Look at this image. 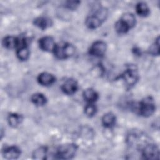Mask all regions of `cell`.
I'll use <instances>...</instances> for the list:
<instances>
[{
	"label": "cell",
	"mask_w": 160,
	"mask_h": 160,
	"mask_svg": "<svg viewBox=\"0 0 160 160\" xmlns=\"http://www.w3.org/2000/svg\"><path fill=\"white\" fill-rule=\"evenodd\" d=\"M132 107L133 109L144 117L151 116L156 109L155 102L151 96H148L144 98L138 104H135L132 105Z\"/></svg>",
	"instance_id": "1"
},
{
	"label": "cell",
	"mask_w": 160,
	"mask_h": 160,
	"mask_svg": "<svg viewBox=\"0 0 160 160\" xmlns=\"http://www.w3.org/2000/svg\"><path fill=\"white\" fill-rule=\"evenodd\" d=\"M107 15L108 12L105 8H99L94 14L89 16L86 19L85 24L89 29H96L101 25L102 22L106 19Z\"/></svg>",
	"instance_id": "2"
},
{
	"label": "cell",
	"mask_w": 160,
	"mask_h": 160,
	"mask_svg": "<svg viewBox=\"0 0 160 160\" xmlns=\"http://www.w3.org/2000/svg\"><path fill=\"white\" fill-rule=\"evenodd\" d=\"M77 146L74 144H66L59 146L54 153V158L68 159L73 158L77 151Z\"/></svg>",
	"instance_id": "3"
},
{
	"label": "cell",
	"mask_w": 160,
	"mask_h": 160,
	"mask_svg": "<svg viewBox=\"0 0 160 160\" xmlns=\"http://www.w3.org/2000/svg\"><path fill=\"white\" fill-rule=\"evenodd\" d=\"M75 48L69 43L62 42L56 44L54 50V55L56 58L61 59H67L75 53Z\"/></svg>",
	"instance_id": "4"
},
{
	"label": "cell",
	"mask_w": 160,
	"mask_h": 160,
	"mask_svg": "<svg viewBox=\"0 0 160 160\" xmlns=\"http://www.w3.org/2000/svg\"><path fill=\"white\" fill-rule=\"evenodd\" d=\"M141 154L142 158L144 159H158L159 158V148L154 144L147 143L142 148Z\"/></svg>",
	"instance_id": "5"
},
{
	"label": "cell",
	"mask_w": 160,
	"mask_h": 160,
	"mask_svg": "<svg viewBox=\"0 0 160 160\" xmlns=\"http://www.w3.org/2000/svg\"><path fill=\"white\" fill-rule=\"evenodd\" d=\"M121 78L124 80L127 86H132L136 84L139 79L138 70L134 67H130L121 74Z\"/></svg>",
	"instance_id": "6"
},
{
	"label": "cell",
	"mask_w": 160,
	"mask_h": 160,
	"mask_svg": "<svg viewBox=\"0 0 160 160\" xmlns=\"http://www.w3.org/2000/svg\"><path fill=\"white\" fill-rule=\"evenodd\" d=\"M106 44L102 41H97L94 42L89 48V54L97 57L102 56L106 51Z\"/></svg>",
	"instance_id": "7"
},
{
	"label": "cell",
	"mask_w": 160,
	"mask_h": 160,
	"mask_svg": "<svg viewBox=\"0 0 160 160\" xmlns=\"http://www.w3.org/2000/svg\"><path fill=\"white\" fill-rule=\"evenodd\" d=\"M39 48L44 51H54L56 44L54 39L51 36H44L39 40Z\"/></svg>",
	"instance_id": "8"
},
{
	"label": "cell",
	"mask_w": 160,
	"mask_h": 160,
	"mask_svg": "<svg viewBox=\"0 0 160 160\" xmlns=\"http://www.w3.org/2000/svg\"><path fill=\"white\" fill-rule=\"evenodd\" d=\"M78 84L76 80L69 78L64 81L61 86L62 91L66 94L71 95L78 90Z\"/></svg>",
	"instance_id": "9"
},
{
	"label": "cell",
	"mask_w": 160,
	"mask_h": 160,
	"mask_svg": "<svg viewBox=\"0 0 160 160\" xmlns=\"http://www.w3.org/2000/svg\"><path fill=\"white\" fill-rule=\"evenodd\" d=\"M3 156L8 159H15L19 158L21 154L20 149L16 146H12L6 148L2 151Z\"/></svg>",
	"instance_id": "10"
},
{
	"label": "cell",
	"mask_w": 160,
	"mask_h": 160,
	"mask_svg": "<svg viewBox=\"0 0 160 160\" xmlns=\"http://www.w3.org/2000/svg\"><path fill=\"white\" fill-rule=\"evenodd\" d=\"M56 81L55 77L47 72H44L39 74L38 77V81L42 86H49L53 84Z\"/></svg>",
	"instance_id": "11"
},
{
	"label": "cell",
	"mask_w": 160,
	"mask_h": 160,
	"mask_svg": "<svg viewBox=\"0 0 160 160\" xmlns=\"http://www.w3.org/2000/svg\"><path fill=\"white\" fill-rule=\"evenodd\" d=\"M34 24L41 29H46L52 24V20L46 17H38L34 20Z\"/></svg>",
	"instance_id": "12"
},
{
	"label": "cell",
	"mask_w": 160,
	"mask_h": 160,
	"mask_svg": "<svg viewBox=\"0 0 160 160\" xmlns=\"http://www.w3.org/2000/svg\"><path fill=\"white\" fill-rule=\"evenodd\" d=\"M19 43V38L8 36L5 37L2 40L3 46L8 49H14L18 48Z\"/></svg>",
	"instance_id": "13"
},
{
	"label": "cell",
	"mask_w": 160,
	"mask_h": 160,
	"mask_svg": "<svg viewBox=\"0 0 160 160\" xmlns=\"http://www.w3.org/2000/svg\"><path fill=\"white\" fill-rule=\"evenodd\" d=\"M83 97L89 103H92L98 99V94L93 89L89 88L84 91Z\"/></svg>",
	"instance_id": "14"
},
{
	"label": "cell",
	"mask_w": 160,
	"mask_h": 160,
	"mask_svg": "<svg viewBox=\"0 0 160 160\" xmlns=\"http://www.w3.org/2000/svg\"><path fill=\"white\" fill-rule=\"evenodd\" d=\"M116 122V116L112 112H108L105 114L102 118V124L107 127L110 128L114 125Z\"/></svg>",
	"instance_id": "15"
},
{
	"label": "cell",
	"mask_w": 160,
	"mask_h": 160,
	"mask_svg": "<svg viewBox=\"0 0 160 160\" xmlns=\"http://www.w3.org/2000/svg\"><path fill=\"white\" fill-rule=\"evenodd\" d=\"M130 29H131L129 26L122 19H120L115 24V29L116 32L119 34H125Z\"/></svg>",
	"instance_id": "16"
},
{
	"label": "cell",
	"mask_w": 160,
	"mask_h": 160,
	"mask_svg": "<svg viewBox=\"0 0 160 160\" xmlns=\"http://www.w3.org/2000/svg\"><path fill=\"white\" fill-rule=\"evenodd\" d=\"M136 9L137 13L139 16L142 17L147 16L150 12L148 6L145 2H141L137 4L136 6Z\"/></svg>",
	"instance_id": "17"
},
{
	"label": "cell",
	"mask_w": 160,
	"mask_h": 160,
	"mask_svg": "<svg viewBox=\"0 0 160 160\" xmlns=\"http://www.w3.org/2000/svg\"><path fill=\"white\" fill-rule=\"evenodd\" d=\"M31 101L37 106H43L46 103L47 99L44 94L41 93H35L31 96Z\"/></svg>",
	"instance_id": "18"
},
{
	"label": "cell",
	"mask_w": 160,
	"mask_h": 160,
	"mask_svg": "<svg viewBox=\"0 0 160 160\" xmlns=\"http://www.w3.org/2000/svg\"><path fill=\"white\" fill-rule=\"evenodd\" d=\"M8 122L10 126L12 127L18 126L22 120V117L16 113H12L8 116Z\"/></svg>",
	"instance_id": "19"
},
{
	"label": "cell",
	"mask_w": 160,
	"mask_h": 160,
	"mask_svg": "<svg viewBox=\"0 0 160 160\" xmlns=\"http://www.w3.org/2000/svg\"><path fill=\"white\" fill-rule=\"evenodd\" d=\"M121 18L124 20L131 28H133L136 24V18L132 13H125L121 16Z\"/></svg>",
	"instance_id": "20"
},
{
	"label": "cell",
	"mask_w": 160,
	"mask_h": 160,
	"mask_svg": "<svg viewBox=\"0 0 160 160\" xmlns=\"http://www.w3.org/2000/svg\"><path fill=\"white\" fill-rule=\"evenodd\" d=\"M47 149L45 147H41L39 149H36L34 153V158L35 159H46V156L47 155Z\"/></svg>",
	"instance_id": "21"
},
{
	"label": "cell",
	"mask_w": 160,
	"mask_h": 160,
	"mask_svg": "<svg viewBox=\"0 0 160 160\" xmlns=\"http://www.w3.org/2000/svg\"><path fill=\"white\" fill-rule=\"evenodd\" d=\"M96 107L92 103H89L84 108V112L89 117L93 116L96 114Z\"/></svg>",
	"instance_id": "22"
},
{
	"label": "cell",
	"mask_w": 160,
	"mask_h": 160,
	"mask_svg": "<svg viewBox=\"0 0 160 160\" xmlns=\"http://www.w3.org/2000/svg\"><path fill=\"white\" fill-rule=\"evenodd\" d=\"M159 38L158 37L154 43L150 47L149 52L152 55H159Z\"/></svg>",
	"instance_id": "23"
},
{
	"label": "cell",
	"mask_w": 160,
	"mask_h": 160,
	"mask_svg": "<svg viewBox=\"0 0 160 160\" xmlns=\"http://www.w3.org/2000/svg\"><path fill=\"white\" fill-rule=\"evenodd\" d=\"M79 1H67L66 2V7L70 9H74L79 5Z\"/></svg>",
	"instance_id": "24"
}]
</instances>
